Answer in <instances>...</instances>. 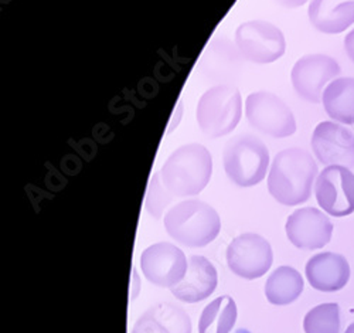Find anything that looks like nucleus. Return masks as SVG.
<instances>
[{"label":"nucleus","mask_w":354,"mask_h":333,"mask_svg":"<svg viewBox=\"0 0 354 333\" xmlns=\"http://www.w3.org/2000/svg\"><path fill=\"white\" fill-rule=\"evenodd\" d=\"M275 2L286 9H297V8H302L304 5H306L309 0H275Z\"/></svg>","instance_id":"obj_25"},{"label":"nucleus","mask_w":354,"mask_h":333,"mask_svg":"<svg viewBox=\"0 0 354 333\" xmlns=\"http://www.w3.org/2000/svg\"><path fill=\"white\" fill-rule=\"evenodd\" d=\"M131 333H192V319L182 307L158 302L136 319Z\"/></svg>","instance_id":"obj_17"},{"label":"nucleus","mask_w":354,"mask_h":333,"mask_svg":"<svg viewBox=\"0 0 354 333\" xmlns=\"http://www.w3.org/2000/svg\"><path fill=\"white\" fill-rule=\"evenodd\" d=\"M344 333H354V322L351 323V325H348L347 326V329H346V332Z\"/></svg>","instance_id":"obj_27"},{"label":"nucleus","mask_w":354,"mask_h":333,"mask_svg":"<svg viewBox=\"0 0 354 333\" xmlns=\"http://www.w3.org/2000/svg\"><path fill=\"white\" fill-rule=\"evenodd\" d=\"M305 274L316 291L337 292L348 284L351 271L346 257L332 251H323L308 260Z\"/></svg>","instance_id":"obj_15"},{"label":"nucleus","mask_w":354,"mask_h":333,"mask_svg":"<svg viewBox=\"0 0 354 333\" xmlns=\"http://www.w3.org/2000/svg\"><path fill=\"white\" fill-rule=\"evenodd\" d=\"M342 69L336 60L326 54H308L295 63L290 81L297 94L313 104L322 102L323 91L339 78Z\"/></svg>","instance_id":"obj_9"},{"label":"nucleus","mask_w":354,"mask_h":333,"mask_svg":"<svg viewBox=\"0 0 354 333\" xmlns=\"http://www.w3.org/2000/svg\"><path fill=\"white\" fill-rule=\"evenodd\" d=\"M213 174V158L200 143L177 147L160 169V179L171 196L192 197L200 195Z\"/></svg>","instance_id":"obj_2"},{"label":"nucleus","mask_w":354,"mask_h":333,"mask_svg":"<svg viewBox=\"0 0 354 333\" xmlns=\"http://www.w3.org/2000/svg\"><path fill=\"white\" fill-rule=\"evenodd\" d=\"M304 288L305 282L301 272L289 265H282L265 282V296L270 304L285 307L293 304L302 295Z\"/></svg>","instance_id":"obj_20"},{"label":"nucleus","mask_w":354,"mask_h":333,"mask_svg":"<svg viewBox=\"0 0 354 333\" xmlns=\"http://www.w3.org/2000/svg\"><path fill=\"white\" fill-rule=\"evenodd\" d=\"M227 177L239 188H252L265 179L270 166V150L252 135H240L227 142L223 154Z\"/></svg>","instance_id":"obj_4"},{"label":"nucleus","mask_w":354,"mask_h":333,"mask_svg":"<svg viewBox=\"0 0 354 333\" xmlns=\"http://www.w3.org/2000/svg\"><path fill=\"white\" fill-rule=\"evenodd\" d=\"M235 46L247 62L271 64L285 54L286 40L278 26L265 20H251L237 28Z\"/></svg>","instance_id":"obj_6"},{"label":"nucleus","mask_w":354,"mask_h":333,"mask_svg":"<svg viewBox=\"0 0 354 333\" xmlns=\"http://www.w3.org/2000/svg\"><path fill=\"white\" fill-rule=\"evenodd\" d=\"M274 253L270 241L255 233L235 237L227 247V264L235 276L244 280H257L270 271Z\"/></svg>","instance_id":"obj_8"},{"label":"nucleus","mask_w":354,"mask_h":333,"mask_svg":"<svg viewBox=\"0 0 354 333\" xmlns=\"http://www.w3.org/2000/svg\"><path fill=\"white\" fill-rule=\"evenodd\" d=\"M173 196L169 193V190L165 188L160 179V173H155L151 177L149 188H147L146 200H145V208L155 219H162L163 211L170 204Z\"/></svg>","instance_id":"obj_23"},{"label":"nucleus","mask_w":354,"mask_h":333,"mask_svg":"<svg viewBox=\"0 0 354 333\" xmlns=\"http://www.w3.org/2000/svg\"><path fill=\"white\" fill-rule=\"evenodd\" d=\"M138 292H139V277H138L136 269H133V291L131 294V300H133L136 298Z\"/></svg>","instance_id":"obj_26"},{"label":"nucleus","mask_w":354,"mask_h":333,"mask_svg":"<svg viewBox=\"0 0 354 333\" xmlns=\"http://www.w3.org/2000/svg\"><path fill=\"white\" fill-rule=\"evenodd\" d=\"M315 196L324 213L346 217L354 213V173L344 166H326L316 179Z\"/></svg>","instance_id":"obj_10"},{"label":"nucleus","mask_w":354,"mask_h":333,"mask_svg":"<svg viewBox=\"0 0 354 333\" xmlns=\"http://www.w3.org/2000/svg\"><path fill=\"white\" fill-rule=\"evenodd\" d=\"M312 150L326 166L354 168V135L335 120H323L312 134Z\"/></svg>","instance_id":"obj_13"},{"label":"nucleus","mask_w":354,"mask_h":333,"mask_svg":"<svg viewBox=\"0 0 354 333\" xmlns=\"http://www.w3.org/2000/svg\"><path fill=\"white\" fill-rule=\"evenodd\" d=\"M289 243L301 250H320L332 240L333 224L322 210L304 207L295 210L285 224Z\"/></svg>","instance_id":"obj_12"},{"label":"nucleus","mask_w":354,"mask_h":333,"mask_svg":"<svg viewBox=\"0 0 354 333\" xmlns=\"http://www.w3.org/2000/svg\"><path fill=\"white\" fill-rule=\"evenodd\" d=\"M163 223L176 243L190 249L209 246L221 231V219L216 208L196 199L169 208Z\"/></svg>","instance_id":"obj_3"},{"label":"nucleus","mask_w":354,"mask_h":333,"mask_svg":"<svg viewBox=\"0 0 354 333\" xmlns=\"http://www.w3.org/2000/svg\"><path fill=\"white\" fill-rule=\"evenodd\" d=\"M340 307L336 302L320 304L304 318L305 333H340Z\"/></svg>","instance_id":"obj_22"},{"label":"nucleus","mask_w":354,"mask_h":333,"mask_svg":"<svg viewBox=\"0 0 354 333\" xmlns=\"http://www.w3.org/2000/svg\"><path fill=\"white\" fill-rule=\"evenodd\" d=\"M243 100L234 85H216L201 96L196 109L200 129L210 138H221L237 128Z\"/></svg>","instance_id":"obj_5"},{"label":"nucleus","mask_w":354,"mask_h":333,"mask_svg":"<svg viewBox=\"0 0 354 333\" xmlns=\"http://www.w3.org/2000/svg\"><path fill=\"white\" fill-rule=\"evenodd\" d=\"M317 174V163L305 149H283L271 163L268 192L283 206H299L309 200Z\"/></svg>","instance_id":"obj_1"},{"label":"nucleus","mask_w":354,"mask_h":333,"mask_svg":"<svg viewBox=\"0 0 354 333\" xmlns=\"http://www.w3.org/2000/svg\"><path fill=\"white\" fill-rule=\"evenodd\" d=\"M322 104L335 123L354 125V78L339 77L323 91Z\"/></svg>","instance_id":"obj_19"},{"label":"nucleus","mask_w":354,"mask_h":333,"mask_svg":"<svg viewBox=\"0 0 354 333\" xmlns=\"http://www.w3.org/2000/svg\"><path fill=\"white\" fill-rule=\"evenodd\" d=\"M239 316L232 296L221 295L205 305L198 319V333H230Z\"/></svg>","instance_id":"obj_21"},{"label":"nucleus","mask_w":354,"mask_h":333,"mask_svg":"<svg viewBox=\"0 0 354 333\" xmlns=\"http://www.w3.org/2000/svg\"><path fill=\"white\" fill-rule=\"evenodd\" d=\"M343 44H344V50H346L347 57L350 58V62L354 64V28L351 30V32L347 33Z\"/></svg>","instance_id":"obj_24"},{"label":"nucleus","mask_w":354,"mask_h":333,"mask_svg":"<svg viewBox=\"0 0 354 333\" xmlns=\"http://www.w3.org/2000/svg\"><path fill=\"white\" fill-rule=\"evenodd\" d=\"M241 60L237 46L225 37L213 39L198 60L200 74L214 84L228 85L239 77L241 71Z\"/></svg>","instance_id":"obj_14"},{"label":"nucleus","mask_w":354,"mask_h":333,"mask_svg":"<svg viewBox=\"0 0 354 333\" xmlns=\"http://www.w3.org/2000/svg\"><path fill=\"white\" fill-rule=\"evenodd\" d=\"M245 116L254 129L271 138H289L297 132V119L292 109L268 91H258L247 97Z\"/></svg>","instance_id":"obj_7"},{"label":"nucleus","mask_w":354,"mask_h":333,"mask_svg":"<svg viewBox=\"0 0 354 333\" xmlns=\"http://www.w3.org/2000/svg\"><path fill=\"white\" fill-rule=\"evenodd\" d=\"M308 16L317 32L340 35L354 24V0H312Z\"/></svg>","instance_id":"obj_18"},{"label":"nucleus","mask_w":354,"mask_h":333,"mask_svg":"<svg viewBox=\"0 0 354 333\" xmlns=\"http://www.w3.org/2000/svg\"><path fill=\"white\" fill-rule=\"evenodd\" d=\"M140 268L146 280L160 288H173L186 277V254L174 244L160 243L147 247L140 255Z\"/></svg>","instance_id":"obj_11"},{"label":"nucleus","mask_w":354,"mask_h":333,"mask_svg":"<svg viewBox=\"0 0 354 333\" xmlns=\"http://www.w3.org/2000/svg\"><path fill=\"white\" fill-rule=\"evenodd\" d=\"M217 282L218 274L213 262L203 255H193L189 260L186 277L180 284L170 288V292L186 304H197L213 295Z\"/></svg>","instance_id":"obj_16"}]
</instances>
